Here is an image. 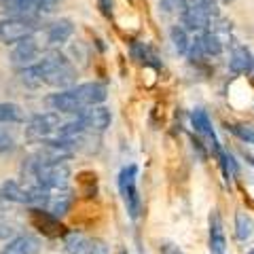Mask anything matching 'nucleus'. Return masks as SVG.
<instances>
[{
    "label": "nucleus",
    "mask_w": 254,
    "mask_h": 254,
    "mask_svg": "<svg viewBox=\"0 0 254 254\" xmlns=\"http://www.w3.org/2000/svg\"><path fill=\"white\" fill-rule=\"evenodd\" d=\"M74 78H76L74 68L70 66L66 55L62 53H49L41 62H36L34 66L21 70V81L32 87L47 83L60 87V89H70L74 85Z\"/></svg>",
    "instance_id": "1"
},
{
    "label": "nucleus",
    "mask_w": 254,
    "mask_h": 254,
    "mask_svg": "<svg viewBox=\"0 0 254 254\" xmlns=\"http://www.w3.org/2000/svg\"><path fill=\"white\" fill-rule=\"evenodd\" d=\"M136 176H138V165H133V163L125 165L121 174H119V190H121L127 214H129L133 220L140 216V208H142V201H140V195L136 189Z\"/></svg>",
    "instance_id": "2"
},
{
    "label": "nucleus",
    "mask_w": 254,
    "mask_h": 254,
    "mask_svg": "<svg viewBox=\"0 0 254 254\" xmlns=\"http://www.w3.org/2000/svg\"><path fill=\"white\" fill-rule=\"evenodd\" d=\"M36 32V23L30 17H9L0 21V41L6 45H17L26 38H32Z\"/></svg>",
    "instance_id": "3"
},
{
    "label": "nucleus",
    "mask_w": 254,
    "mask_h": 254,
    "mask_svg": "<svg viewBox=\"0 0 254 254\" xmlns=\"http://www.w3.org/2000/svg\"><path fill=\"white\" fill-rule=\"evenodd\" d=\"M47 104H49L53 113H60V115H78L85 110L74 87L72 89H62L58 93H51L49 98H47Z\"/></svg>",
    "instance_id": "4"
},
{
    "label": "nucleus",
    "mask_w": 254,
    "mask_h": 254,
    "mask_svg": "<svg viewBox=\"0 0 254 254\" xmlns=\"http://www.w3.org/2000/svg\"><path fill=\"white\" fill-rule=\"evenodd\" d=\"M62 127L60 121V113H43V115H34L28 123V133L32 138H38V140H47L53 133H58Z\"/></svg>",
    "instance_id": "5"
},
{
    "label": "nucleus",
    "mask_w": 254,
    "mask_h": 254,
    "mask_svg": "<svg viewBox=\"0 0 254 254\" xmlns=\"http://www.w3.org/2000/svg\"><path fill=\"white\" fill-rule=\"evenodd\" d=\"M190 121H193L195 131L199 133L201 138L208 140L210 150L218 157V155L222 153V148H220V142H218V138H216V131H214V127H212V121H210L208 113H205L203 108H195V110H193V115H190Z\"/></svg>",
    "instance_id": "6"
},
{
    "label": "nucleus",
    "mask_w": 254,
    "mask_h": 254,
    "mask_svg": "<svg viewBox=\"0 0 254 254\" xmlns=\"http://www.w3.org/2000/svg\"><path fill=\"white\" fill-rule=\"evenodd\" d=\"M78 121L83 123V127L87 131H104L106 127L110 125V110L104 108V106H89L85 108L83 113H78Z\"/></svg>",
    "instance_id": "7"
},
{
    "label": "nucleus",
    "mask_w": 254,
    "mask_h": 254,
    "mask_svg": "<svg viewBox=\"0 0 254 254\" xmlns=\"http://www.w3.org/2000/svg\"><path fill=\"white\" fill-rule=\"evenodd\" d=\"M208 248L210 254H227V237H225V229H222V218L218 210L210 212L208 218Z\"/></svg>",
    "instance_id": "8"
},
{
    "label": "nucleus",
    "mask_w": 254,
    "mask_h": 254,
    "mask_svg": "<svg viewBox=\"0 0 254 254\" xmlns=\"http://www.w3.org/2000/svg\"><path fill=\"white\" fill-rule=\"evenodd\" d=\"M30 214H32V222H34V227L43 235H47V237H60V235H64V225L60 222L58 216H53V214H49L43 208H32Z\"/></svg>",
    "instance_id": "9"
},
{
    "label": "nucleus",
    "mask_w": 254,
    "mask_h": 254,
    "mask_svg": "<svg viewBox=\"0 0 254 254\" xmlns=\"http://www.w3.org/2000/svg\"><path fill=\"white\" fill-rule=\"evenodd\" d=\"M38 53H41V47L36 45L34 38H26V41L15 45V49L11 53V62H13V66H17V68L34 66V62L38 60Z\"/></svg>",
    "instance_id": "10"
},
{
    "label": "nucleus",
    "mask_w": 254,
    "mask_h": 254,
    "mask_svg": "<svg viewBox=\"0 0 254 254\" xmlns=\"http://www.w3.org/2000/svg\"><path fill=\"white\" fill-rule=\"evenodd\" d=\"M38 252H41V242H38V237L28 233L13 237L0 250V254H38Z\"/></svg>",
    "instance_id": "11"
},
{
    "label": "nucleus",
    "mask_w": 254,
    "mask_h": 254,
    "mask_svg": "<svg viewBox=\"0 0 254 254\" xmlns=\"http://www.w3.org/2000/svg\"><path fill=\"white\" fill-rule=\"evenodd\" d=\"M72 201H74V197L68 189H58V190H51L49 193V199H47V205L43 210L62 218V216H66L70 208H72Z\"/></svg>",
    "instance_id": "12"
},
{
    "label": "nucleus",
    "mask_w": 254,
    "mask_h": 254,
    "mask_svg": "<svg viewBox=\"0 0 254 254\" xmlns=\"http://www.w3.org/2000/svg\"><path fill=\"white\" fill-rule=\"evenodd\" d=\"M0 195L4 197V201H13V203H26L32 205L34 201V193H32V187H23L17 180H6L0 187Z\"/></svg>",
    "instance_id": "13"
},
{
    "label": "nucleus",
    "mask_w": 254,
    "mask_h": 254,
    "mask_svg": "<svg viewBox=\"0 0 254 254\" xmlns=\"http://www.w3.org/2000/svg\"><path fill=\"white\" fill-rule=\"evenodd\" d=\"M252 60H254V55L250 53V49L248 47H244V45H240V43H235L231 47V51H229V68H231L235 74L250 72Z\"/></svg>",
    "instance_id": "14"
},
{
    "label": "nucleus",
    "mask_w": 254,
    "mask_h": 254,
    "mask_svg": "<svg viewBox=\"0 0 254 254\" xmlns=\"http://www.w3.org/2000/svg\"><path fill=\"white\" fill-rule=\"evenodd\" d=\"M74 89H76L78 98H81L85 108L98 106V104H102V102L106 100V87L102 83H83V85L74 87Z\"/></svg>",
    "instance_id": "15"
},
{
    "label": "nucleus",
    "mask_w": 254,
    "mask_h": 254,
    "mask_svg": "<svg viewBox=\"0 0 254 254\" xmlns=\"http://www.w3.org/2000/svg\"><path fill=\"white\" fill-rule=\"evenodd\" d=\"M212 17L205 11L201 9H197V6L190 4L189 6V11L182 15V26H185L189 32H205V30H210L212 26Z\"/></svg>",
    "instance_id": "16"
},
{
    "label": "nucleus",
    "mask_w": 254,
    "mask_h": 254,
    "mask_svg": "<svg viewBox=\"0 0 254 254\" xmlns=\"http://www.w3.org/2000/svg\"><path fill=\"white\" fill-rule=\"evenodd\" d=\"M74 32V26L70 19H58L53 21L49 26V32H47V41H49V45L58 47V45H64L68 41L70 36H72Z\"/></svg>",
    "instance_id": "17"
},
{
    "label": "nucleus",
    "mask_w": 254,
    "mask_h": 254,
    "mask_svg": "<svg viewBox=\"0 0 254 254\" xmlns=\"http://www.w3.org/2000/svg\"><path fill=\"white\" fill-rule=\"evenodd\" d=\"M199 41H201L205 58H218V55L225 51V43H222V38L212 30H205L203 34L199 36Z\"/></svg>",
    "instance_id": "18"
},
{
    "label": "nucleus",
    "mask_w": 254,
    "mask_h": 254,
    "mask_svg": "<svg viewBox=\"0 0 254 254\" xmlns=\"http://www.w3.org/2000/svg\"><path fill=\"white\" fill-rule=\"evenodd\" d=\"M4 9L13 13V17H30L36 11V0H2Z\"/></svg>",
    "instance_id": "19"
},
{
    "label": "nucleus",
    "mask_w": 254,
    "mask_h": 254,
    "mask_svg": "<svg viewBox=\"0 0 254 254\" xmlns=\"http://www.w3.org/2000/svg\"><path fill=\"white\" fill-rule=\"evenodd\" d=\"M252 233H254V220L250 218V214L240 210L235 214V235H237V240L246 242V240L252 237Z\"/></svg>",
    "instance_id": "20"
},
{
    "label": "nucleus",
    "mask_w": 254,
    "mask_h": 254,
    "mask_svg": "<svg viewBox=\"0 0 254 254\" xmlns=\"http://www.w3.org/2000/svg\"><path fill=\"white\" fill-rule=\"evenodd\" d=\"M131 55H133V60H138L140 64H153L155 68H159L161 64L157 62V55L153 53V49L146 45V43H133L131 45Z\"/></svg>",
    "instance_id": "21"
},
{
    "label": "nucleus",
    "mask_w": 254,
    "mask_h": 254,
    "mask_svg": "<svg viewBox=\"0 0 254 254\" xmlns=\"http://www.w3.org/2000/svg\"><path fill=\"white\" fill-rule=\"evenodd\" d=\"M23 121L21 106L13 102H0V123H19Z\"/></svg>",
    "instance_id": "22"
},
{
    "label": "nucleus",
    "mask_w": 254,
    "mask_h": 254,
    "mask_svg": "<svg viewBox=\"0 0 254 254\" xmlns=\"http://www.w3.org/2000/svg\"><path fill=\"white\" fill-rule=\"evenodd\" d=\"M170 38L174 43V49H176L178 53H185L189 51V45H190V38H189V30L185 26H174L170 30Z\"/></svg>",
    "instance_id": "23"
},
{
    "label": "nucleus",
    "mask_w": 254,
    "mask_h": 254,
    "mask_svg": "<svg viewBox=\"0 0 254 254\" xmlns=\"http://www.w3.org/2000/svg\"><path fill=\"white\" fill-rule=\"evenodd\" d=\"M85 246H87V237L81 233H68L64 237V250H66V254H85Z\"/></svg>",
    "instance_id": "24"
},
{
    "label": "nucleus",
    "mask_w": 254,
    "mask_h": 254,
    "mask_svg": "<svg viewBox=\"0 0 254 254\" xmlns=\"http://www.w3.org/2000/svg\"><path fill=\"white\" fill-rule=\"evenodd\" d=\"M189 0H159V9L168 15H178V17H182L189 11Z\"/></svg>",
    "instance_id": "25"
},
{
    "label": "nucleus",
    "mask_w": 254,
    "mask_h": 254,
    "mask_svg": "<svg viewBox=\"0 0 254 254\" xmlns=\"http://www.w3.org/2000/svg\"><path fill=\"white\" fill-rule=\"evenodd\" d=\"M220 159V165H222V174H225V180H227V185H231V180L237 176V163H235V159L229 155V153H222L218 155Z\"/></svg>",
    "instance_id": "26"
},
{
    "label": "nucleus",
    "mask_w": 254,
    "mask_h": 254,
    "mask_svg": "<svg viewBox=\"0 0 254 254\" xmlns=\"http://www.w3.org/2000/svg\"><path fill=\"white\" fill-rule=\"evenodd\" d=\"M227 129H231L246 144H254V127L252 125H227Z\"/></svg>",
    "instance_id": "27"
},
{
    "label": "nucleus",
    "mask_w": 254,
    "mask_h": 254,
    "mask_svg": "<svg viewBox=\"0 0 254 254\" xmlns=\"http://www.w3.org/2000/svg\"><path fill=\"white\" fill-rule=\"evenodd\" d=\"M190 4L197 6V9H201L210 15L212 19H218L220 13H218V2L216 0H190Z\"/></svg>",
    "instance_id": "28"
},
{
    "label": "nucleus",
    "mask_w": 254,
    "mask_h": 254,
    "mask_svg": "<svg viewBox=\"0 0 254 254\" xmlns=\"http://www.w3.org/2000/svg\"><path fill=\"white\" fill-rule=\"evenodd\" d=\"M85 254H108V246H106L104 240H98V237H87Z\"/></svg>",
    "instance_id": "29"
},
{
    "label": "nucleus",
    "mask_w": 254,
    "mask_h": 254,
    "mask_svg": "<svg viewBox=\"0 0 254 254\" xmlns=\"http://www.w3.org/2000/svg\"><path fill=\"white\" fill-rule=\"evenodd\" d=\"M15 148V140L4 127H0V153H9Z\"/></svg>",
    "instance_id": "30"
},
{
    "label": "nucleus",
    "mask_w": 254,
    "mask_h": 254,
    "mask_svg": "<svg viewBox=\"0 0 254 254\" xmlns=\"http://www.w3.org/2000/svg\"><path fill=\"white\" fill-rule=\"evenodd\" d=\"M15 225L13 222H9L6 218H0V240H9V237H13L15 235Z\"/></svg>",
    "instance_id": "31"
},
{
    "label": "nucleus",
    "mask_w": 254,
    "mask_h": 254,
    "mask_svg": "<svg viewBox=\"0 0 254 254\" xmlns=\"http://www.w3.org/2000/svg\"><path fill=\"white\" fill-rule=\"evenodd\" d=\"M60 0H36V11H43V13H53L58 9Z\"/></svg>",
    "instance_id": "32"
},
{
    "label": "nucleus",
    "mask_w": 254,
    "mask_h": 254,
    "mask_svg": "<svg viewBox=\"0 0 254 254\" xmlns=\"http://www.w3.org/2000/svg\"><path fill=\"white\" fill-rule=\"evenodd\" d=\"M161 254H185V252H182L176 244H170V242H168V244L161 246Z\"/></svg>",
    "instance_id": "33"
},
{
    "label": "nucleus",
    "mask_w": 254,
    "mask_h": 254,
    "mask_svg": "<svg viewBox=\"0 0 254 254\" xmlns=\"http://www.w3.org/2000/svg\"><path fill=\"white\" fill-rule=\"evenodd\" d=\"M98 4H100V9H102V13H104L106 17L113 15V0H98Z\"/></svg>",
    "instance_id": "34"
},
{
    "label": "nucleus",
    "mask_w": 254,
    "mask_h": 254,
    "mask_svg": "<svg viewBox=\"0 0 254 254\" xmlns=\"http://www.w3.org/2000/svg\"><path fill=\"white\" fill-rule=\"evenodd\" d=\"M250 74L254 76V60H252V68H250Z\"/></svg>",
    "instance_id": "35"
},
{
    "label": "nucleus",
    "mask_w": 254,
    "mask_h": 254,
    "mask_svg": "<svg viewBox=\"0 0 254 254\" xmlns=\"http://www.w3.org/2000/svg\"><path fill=\"white\" fill-rule=\"evenodd\" d=\"M2 203H4V197H2V195H0V205H2Z\"/></svg>",
    "instance_id": "36"
},
{
    "label": "nucleus",
    "mask_w": 254,
    "mask_h": 254,
    "mask_svg": "<svg viewBox=\"0 0 254 254\" xmlns=\"http://www.w3.org/2000/svg\"><path fill=\"white\" fill-rule=\"evenodd\" d=\"M248 161H250V163H252V165H254V159H252V157H248Z\"/></svg>",
    "instance_id": "37"
},
{
    "label": "nucleus",
    "mask_w": 254,
    "mask_h": 254,
    "mask_svg": "<svg viewBox=\"0 0 254 254\" xmlns=\"http://www.w3.org/2000/svg\"><path fill=\"white\" fill-rule=\"evenodd\" d=\"M119 254H127V252L125 250H119Z\"/></svg>",
    "instance_id": "38"
},
{
    "label": "nucleus",
    "mask_w": 254,
    "mask_h": 254,
    "mask_svg": "<svg viewBox=\"0 0 254 254\" xmlns=\"http://www.w3.org/2000/svg\"><path fill=\"white\" fill-rule=\"evenodd\" d=\"M222 2H231V0H222Z\"/></svg>",
    "instance_id": "39"
},
{
    "label": "nucleus",
    "mask_w": 254,
    "mask_h": 254,
    "mask_svg": "<svg viewBox=\"0 0 254 254\" xmlns=\"http://www.w3.org/2000/svg\"><path fill=\"white\" fill-rule=\"evenodd\" d=\"M250 254H254V250H250Z\"/></svg>",
    "instance_id": "40"
}]
</instances>
